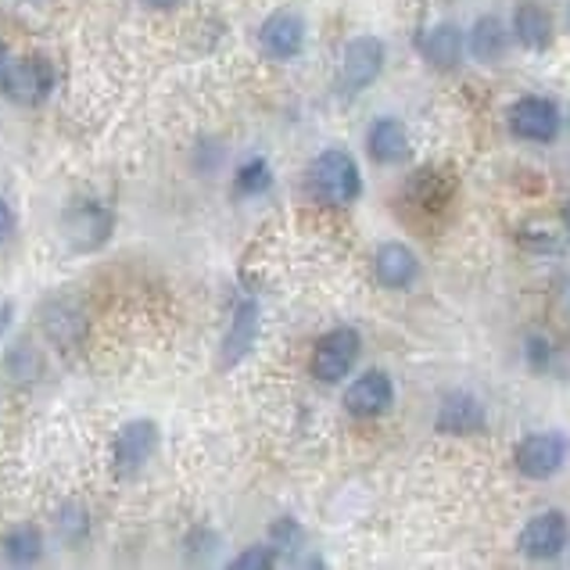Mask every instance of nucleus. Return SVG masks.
Instances as JSON below:
<instances>
[{
  "label": "nucleus",
  "mask_w": 570,
  "mask_h": 570,
  "mask_svg": "<svg viewBox=\"0 0 570 570\" xmlns=\"http://www.w3.org/2000/svg\"><path fill=\"white\" fill-rule=\"evenodd\" d=\"M305 184L308 194L320 202V205H334V208H345L355 205L363 198V176L355 158L345 148H327L313 158V166L305 173Z\"/></svg>",
  "instance_id": "f257e3e1"
},
{
  "label": "nucleus",
  "mask_w": 570,
  "mask_h": 570,
  "mask_svg": "<svg viewBox=\"0 0 570 570\" xmlns=\"http://www.w3.org/2000/svg\"><path fill=\"white\" fill-rule=\"evenodd\" d=\"M55 79V65L47 58H19L0 69V94L19 108H37L51 97Z\"/></svg>",
  "instance_id": "f03ea898"
},
{
  "label": "nucleus",
  "mask_w": 570,
  "mask_h": 570,
  "mask_svg": "<svg viewBox=\"0 0 570 570\" xmlns=\"http://www.w3.org/2000/svg\"><path fill=\"white\" fill-rule=\"evenodd\" d=\"M360 348H363V337L352 327H334L331 334H323L313 348V363H308L313 366V377L320 384L345 381L355 366V360H360Z\"/></svg>",
  "instance_id": "7ed1b4c3"
},
{
  "label": "nucleus",
  "mask_w": 570,
  "mask_h": 570,
  "mask_svg": "<svg viewBox=\"0 0 570 570\" xmlns=\"http://www.w3.org/2000/svg\"><path fill=\"white\" fill-rule=\"evenodd\" d=\"M158 449V423L155 420H129L122 423V431L116 434L111 445V463H116L119 478H137L144 463L151 460V452Z\"/></svg>",
  "instance_id": "20e7f679"
},
{
  "label": "nucleus",
  "mask_w": 570,
  "mask_h": 570,
  "mask_svg": "<svg viewBox=\"0 0 570 570\" xmlns=\"http://www.w3.org/2000/svg\"><path fill=\"white\" fill-rule=\"evenodd\" d=\"M567 539H570L567 513L546 510L539 517H531L524 531L517 534V549H520V557H528V560H552L567 549Z\"/></svg>",
  "instance_id": "39448f33"
},
{
  "label": "nucleus",
  "mask_w": 570,
  "mask_h": 570,
  "mask_svg": "<svg viewBox=\"0 0 570 570\" xmlns=\"http://www.w3.org/2000/svg\"><path fill=\"white\" fill-rule=\"evenodd\" d=\"M61 226L76 252H97L111 237L116 219H111V212L101 202H72L69 212L61 216Z\"/></svg>",
  "instance_id": "423d86ee"
},
{
  "label": "nucleus",
  "mask_w": 570,
  "mask_h": 570,
  "mask_svg": "<svg viewBox=\"0 0 570 570\" xmlns=\"http://www.w3.org/2000/svg\"><path fill=\"white\" fill-rule=\"evenodd\" d=\"M567 460V438L557 431H542V434H528L524 442L517 445L513 463L524 478L531 481H546L552 478Z\"/></svg>",
  "instance_id": "0eeeda50"
},
{
  "label": "nucleus",
  "mask_w": 570,
  "mask_h": 570,
  "mask_svg": "<svg viewBox=\"0 0 570 570\" xmlns=\"http://www.w3.org/2000/svg\"><path fill=\"white\" fill-rule=\"evenodd\" d=\"M510 129L513 137L531 144H552L560 134V111L546 97H520L510 108Z\"/></svg>",
  "instance_id": "6e6552de"
},
{
  "label": "nucleus",
  "mask_w": 570,
  "mask_h": 570,
  "mask_svg": "<svg viewBox=\"0 0 570 570\" xmlns=\"http://www.w3.org/2000/svg\"><path fill=\"white\" fill-rule=\"evenodd\" d=\"M258 43H263L266 58H273V61L298 58L302 47H305V19L295 8L273 11L263 22V29H258Z\"/></svg>",
  "instance_id": "1a4fd4ad"
},
{
  "label": "nucleus",
  "mask_w": 570,
  "mask_h": 570,
  "mask_svg": "<svg viewBox=\"0 0 570 570\" xmlns=\"http://www.w3.org/2000/svg\"><path fill=\"white\" fill-rule=\"evenodd\" d=\"M384 69V43L377 37H355L341 55V87L348 94L366 90Z\"/></svg>",
  "instance_id": "9d476101"
},
{
  "label": "nucleus",
  "mask_w": 570,
  "mask_h": 570,
  "mask_svg": "<svg viewBox=\"0 0 570 570\" xmlns=\"http://www.w3.org/2000/svg\"><path fill=\"white\" fill-rule=\"evenodd\" d=\"M391 402H395V384H391V377L381 370H366L363 377H355L345 391V410L363 420L384 416L391 410Z\"/></svg>",
  "instance_id": "9b49d317"
},
{
  "label": "nucleus",
  "mask_w": 570,
  "mask_h": 570,
  "mask_svg": "<svg viewBox=\"0 0 570 570\" xmlns=\"http://www.w3.org/2000/svg\"><path fill=\"white\" fill-rule=\"evenodd\" d=\"M40 323H43V334L61 348L79 345L83 334H87V316L72 298H51V302H47L43 313H40Z\"/></svg>",
  "instance_id": "f8f14e48"
},
{
  "label": "nucleus",
  "mask_w": 570,
  "mask_h": 570,
  "mask_svg": "<svg viewBox=\"0 0 570 570\" xmlns=\"http://www.w3.org/2000/svg\"><path fill=\"white\" fill-rule=\"evenodd\" d=\"M373 273H377V281L391 291H410L420 276V263L405 244L387 240L377 248V255H373Z\"/></svg>",
  "instance_id": "ddd939ff"
},
{
  "label": "nucleus",
  "mask_w": 570,
  "mask_h": 570,
  "mask_svg": "<svg viewBox=\"0 0 570 570\" xmlns=\"http://www.w3.org/2000/svg\"><path fill=\"white\" fill-rule=\"evenodd\" d=\"M434 428L438 434H455V438H466V434H478L484 428V405L481 399L466 395V391H455L442 402V410L434 416Z\"/></svg>",
  "instance_id": "4468645a"
},
{
  "label": "nucleus",
  "mask_w": 570,
  "mask_h": 570,
  "mask_svg": "<svg viewBox=\"0 0 570 570\" xmlns=\"http://www.w3.org/2000/svg\"><path fill=\"white\" fill-rule=\"evenodd\" d=\"M366 148L373 161L395 166V161L410 158V134H405V126L399 119H377L366 134Z\"/></svg>",
  "instance_id": "2eb2a0df"
},
{
  "label": "nucleus",
  "mask_w": 570,
  "mask_h": 570,
  "mask_svg": "<svg viewBox=\"0 0 570 570\" xmlns=\"http://www.w3.org/2000/svg\"><path fill=\"white\" fill-rule=\"evenodd\" d=\"M255 337H258V305L255 302H240L237 313H234L230 331H226V337H223V366L226 370L237 366L244 355L252 352Z\"/></svg>",
  "instance_id": "dca6fc26"
},
{
  "label": "nucleus",
  "mask_w": 570,
  "mask_h": 570,
  "mask_svg": "<svg viewBox=\"0 0 570 570\" xmlns=\"http://www.w3.org/2000/svg\"><path fill=\"white\" fill-rule=\"evenodd\" d=\"M405 198H410L416 208H428V212H442L449 202H452V176L442 173V169H420L410 176V184H405Z\"/></svg>",
  "instance_id": "f3484780"
},
{
  "label": "nucleus",
  "mask_w": 570,
  "mask_h": 570,
  "mask_svg": "<svg viewBox=\"0 0 570 570\" xmlns=\"http://www.w3.org/2000/svg\"><path fill=\"white\" fill-rule=\"evenodd\" d=\"M513 32L517 40L531 47V51H542V47L552 40V14L539 4V0H524L513 11Z\"/></svg>",
  "instance_id": "a211bd4d"
},
{
  "label": "nucleus",
  "mask_w": 570,
  "mask_h": 570,
  "mask_svg": "<svg viewBox=\"0 0 570 570\" xmlns=\"http://www.w3.org/2000/svg\"><path fill=\"white\" fill-rule=\"evenodd\" d=\"M420 47H423V58H428L431 65H438V69H455L463 58V32L452 22H442L423 37Z\"/></svg>",
  "instance_id": "6ab92c4d"
},
{
  "label": "nucleus",
  "mask_w": 570,
  "mask_h": 570,
  "mask_svg": "<svg viewBox=\"0 0 570 570\" xmlns=\"http://www.w3.org/2000/svg\"><path fill=\"white\" fill-rule=\"evenodd\" d=\"M43 552V534L37 524H14L4 539H0V557H4L8 563H37Z\"/></svg>",
  "instance_id": "aec40b11"
},
{
  "label": "nucleus",
  "mask_w": 570,
  "mask_h": 570,
  "mask_svg": "<svg viewBox=\"0 0 570 570\" xmlns=\"http://www.w3.org/2000/svg\"><path fill=\"white\" fill-rule=\"evenodd\" d=\"M470 51H474L478 61H499L507 55V26L495 14H484L474 32H470Z\"/></svg>",
  "instance_id": "412c9836"
},
{
  "label": "nucleus",
  "mask_w": 570,
  "mask_h": 570,
  "mask_svg": "<svg viewBox=\"0 0 570 570\" xmlns=\"http://www.w3.org/2000/svg\"><path fill=\"white\" fill-rule=\"evenodd\" d=\"M567 237H570V234L549 230V226H524V230L517 234V240L524 244L528 252H542V255L567 252Z\"/></svg>",
  "instance_id": "4be33fe9"
},
{
  "label": "nucleus",
  "mask_w": 570,
  "mask_h": 570,
  "mask_svg": "<svg viewBox=\"0 0 570 570\" xmlns=\"http://www.w3.org/2000/svg\"><path fill=\"white\" fill-rule=\"evenodd\" d=\"M273 176H269V161L266 158H252L244 161V166L237 169V194H248V198H255V194L269 190Z\"/></svg>",
  "instance_id": "5701e85b"
},
{
  "label": "nucleus",
  "mask_w": 570,
  "mask_h": 570,
  "mask_svg": "<svg viewBox=\"0 0 570 570\" xmlns=\"http://www.w3.org/2000/svg\"><path fill=\"white\" fill-rule=\"evenodd\" d=\"M276 546H252V549H244L240 557H234L230 560V567L234 570H269V567H276Z\"/></svg>",
  "instance_id": "b1692460"
},
{
  "label": "nucleus",
  "mask_w": 570,
  "mask_h": 570,
  "mask_svg": "<svg viewBox=\"0 0 570 570\" xmlns=\"http://www.w3.org/2000/svg\"><path fill=\"white\" fill-rule=\"evenodd\" d=\"M58 528H61V534H65L69 542H83V534L90 531L83 510H69V524H65V520H58Z\"/></svg>",
  "instance_id": "393cba45"
},
{
  "label": "nucleus",
  "mask_w": 570,
  "mask_h": 570,
  "mask_svg": "<svg viewBox=\"0 0 570 570\" xmlns=\"http://www.w3.org/2000/svg\"><path fill=\"white\" fill-rule=\"evenodd\" d=\"M549 360H552L549 341H546V337H531V341H528V363H531L534 370H546Z\"/></svg>",
  "instance_id": "a878e982"
},
{
  "label": "nucleus",
  "mask_w": 570,
  "mask_h": 570,
  "mask_svg": "<svg viewBox=\"0 0 570 570\" xmlns=\"http://www.w3.org/2000/svg\"><path fill=\"white\" fill-rule=\"evenodd\" d=\"M273 542H276V549L298 542V528L291 524V520H281V524H273Z\"/></svg>",
  "instance_id": "bb28decb"
},
{
  "label": "nucleus",
  "mask_w": 570,
  "mask_h": 570,
  "mask_svg": "<svg viewBox=\"0 0 570 570\" xmlns=\"http://www.w3.org/2000/svg\"><path fill=\"white\" fill-rule=\"evenodd\" d=\"M11 230H14V212L4 198H0V244L11 237Z\"/></svg>",
  "instance_id": "cd10ccee"
},
{
  "label": "nucleus",
  "mask_w": 570,
  "mask_h": 570,
  "mask_svg": "<svg viewBox=\"0 0 570 570\" xmlns=\"http://www.w3.org/2000/svg\"><path fill=\"white\" fill-rule=\"evenodd\" d=\"M563 230L570 234V202L563 205Z\"/></svg>",
  "instance_id": "c85d7f7f"
},
{
  "label": "nucleus",
  "mask_w": 570,
  "mask_h": 570,
  "mask_svg": "<svg viewBox=\"0 0 570 570\" xmlns=\"http://www.w3.org/2000/svg\"><path fill=\"white\" fill-rule=\"evenodd\" d=\"M8 65V47H4V40H0V69Z\"/></svg>",
  "instance_id": "c756f323"
},
{
  "label": "nucleus",
  "mask_w": 570,
  "mask_h": 570,
  "mask_svg": "<svg viewBox=\"0 0 570 570\" xmlns=\"http://www.w3.org/2000/svg\"><path fill=\"white\" fill-rule=\"evenodd\" d=\"M148 4H155V8H169V4H176V0H148Z\"/></svg>",
  "instance_id": "7c9ffc66"
}]
</instances>
